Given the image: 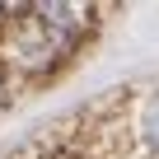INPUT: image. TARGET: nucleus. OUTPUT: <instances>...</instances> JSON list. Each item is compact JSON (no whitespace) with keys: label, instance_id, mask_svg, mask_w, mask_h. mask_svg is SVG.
Returning <instances> with one entry per match:
<instances>
[{"label":"nucleus","instance_id":"f257e3e1","mask_svg":"<svg viewBox=\"0 0 159 159\" xmlns=\"http://www.w3.org/2000/svg\"><path fill=\"white\" fill-rule=\"evenodd\" d=\"M140 126H145V145L159 154V89L145 98V108H140Z\"/></svg>","mask_w":159,"mask_h":159}]
</instances>
